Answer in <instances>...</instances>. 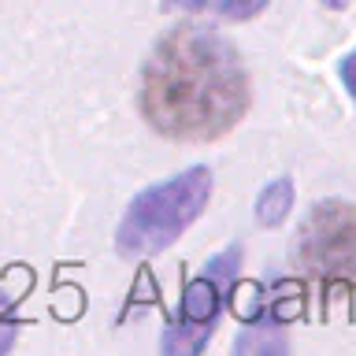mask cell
<instances>
[{"label":"cell","instance_id":"obj_9","mask_svg":"<svg viewBox=\"0 0 356 356\" xmlns=\"http://www.w3.org/2000/svg\"><path fill=\"white\" fill-rule=\"evenodd\" d=\"M319 4L327 11H345V8H349V0H319Z\"/></svg>","mask_w":356,"mask_h":356},{"label":"cell","instance_id":"obj_1","mask_svg":"<svg viewBox=\"0 0 356 356\" xmlns=\"http://www.w3.org/2000/svg\"><path fill=\"white\" fill-rule=\"evenodd\" d=\"M249 71L222 33L182 22L152 44L141 67V115L171 141L204 145L249 111Z\"/></svg>","mask_w":356,"mask_h":356},{"label":"cell","instance_id":"obj_4","mask_svg":"<svg viewBox=\"0 0 356 356\" xmlns=\"http://www.w3.org/2000/svg\"><path fill=\"white\" fill-rule=\"evenodd\" d=\"M293 264L316 282L356 278V204L341 197L316 200L293 234Z\"/></svg>","mask_w":356,"mask_h":356},{"label":"cell","instance_id":"obj_8","mask_svg":"<svg viewBox=\"0 0 356 356\" xmlns=\"http://www.w3.org/2000/svg\"><path fill=\"white\" fill-rule=\"evenodd\" d=\"M338 74H341V86H345V93H349V100H356V49L341 56Z\"/></svg>","mask_w":356,"mask_h":356},{"label":"cell","instance_id":"obj_7","mask_svg":"<svg viewBox=\"0 0 356 356\" xmlns=\"http://www.w3.org/2000/svg\"><path fill=\"white\" fill-rule=\"evenodd\" d=\"M11 338H15V319H11V297L0 293V353L11 345Z\"/></svg>","mask_w":356,"mask_h":356},{"label":"cell","instance_id":"obj_2","mask_svg":"<svg viewBox=\"0 0 356 356\" xmlns=\"http://www.w3.org/2000/svg\"><path fill=\"white\" fill-rule=\"evenodd\" d=\"M211 200V171L204 163H193L163 182L141 189L127 204L115 230V249L127 260H149L175 245L182 234L200 219V211Z\"/></svg>","mask_w":356,"mask_h":356},{"label":"cell","instance_id":"obj_3","mask_svg":"<svg viewBox=\"0 0 356 356\" xmlns=\"http://www.w3.org/2000/svg\"><path fill=\"white\" fill-rule=\"evenodd\" d=\"M238 275H241V245H230V249L211 256L197 278H189L182 297H178V312L171 327L163 330V341H160L167 356H186L204 349L219 327L222 305L238 286Z\"/></svg>","mask_w":356,"mask_h":356},{"label":"cell","instance_id":"obj_5","mask_svg":"<svg viewBox=\"0 0 356 356\" xmlns=\"http://www.w3.org/2000/svg\"><path fill=\"white\" fill-rule=\"evenodd\" d=\"M163 4L178 8V11H193V15H216L227 22H245V19L260 15L271 0H163Z\"/></svg>","mask_w":356,"mask_h":356},{"label":"cell","instance_id":"obj_6","mask_svg":"<svg viewBox=\"0 0 356 356\" xmlns=\"http://www.w3.org/2000/svg\"><path fill=\"white\" fill-rule=\"evenodd\" d=\"M293 197H297V189H293V178H275V182H267L260 189V197H256V222L260 227H278V222H286V216L293 211Z\"/></svg>","mask_w":356,"mask_h":356}]
</instances>
